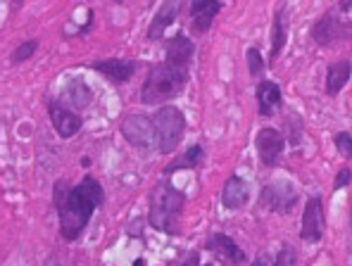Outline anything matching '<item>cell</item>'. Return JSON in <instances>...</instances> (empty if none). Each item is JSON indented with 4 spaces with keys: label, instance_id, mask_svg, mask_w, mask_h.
<instances>
[{
    "label": "cell",
    "instance_id": "cell-1",
    "mask_svg": "<svg viewBox=\"0 0 352 266\" xmlns=\"http://www.w3.org/2000/svg\"><path fill=\"white\" fill-rule=\"evenodd\" d=\"M102 202V188L96 179L86 176L79 186L67 188L65 181L55 186V205L60 210L62 238L74 240L81 236L86 223L91 221L93 210Z\"/></svg>",
    "mask_w": 352,
    "mask_h": 266
},
{
    "label": "cell",
    "instance_id": "cell-2",
    "mask_svg": "<svg viewBox=\"0 0 352 266\" xmlns=\"http://www.w3.org/2000/svg\"><path fill=\"white\" fill-rule=\"evenodd\" d=\"M188 67L190 62H181L174 57H167V62L162 65H155L141 88V100L146 105H160V102L176 98L186 88Z\"/></svg>",
    "mask_w": 352,
    "mask_h": 266
},
{
    "label": "cell",
    "instance_id": "cell-3",
    "mask_svg": "<svg viewBox=\"0 0 352 266\" xmlns=\"http://www.w3.org/2000/svg\"><path fill=\"white\" fill-rule=\"evenodd\" d=\"M186 197L172 184H162L150 195V223L164 233H179V217L184 212Z\"/></svg>",
    "mask_w": 352,
    "mask_h": 266
},
{
    "label": "cell",
    "instance_id": "cell-4",
    "mask_svg": "<svg viewBox=\"0 0 352 266\" xmlns=\"http://www.w3.org/2000/svg\"><path fill=\"white\" fill-rule=\"evenodd\" d=\"M153 126H155V135H157L160 150L164 155H169L179 148L181 135H184L186 129V119L176 107H162L153 117Z\"/></svg>",
    "mask_w": 352,
    "mask_h": 266
},
{
    "label": "cell",
    "instance_id": "cell-5",
    "mask_svg": "<svg viewBox=\"0 0 352 266\" xmlns=\"http://www.w3.org/2000/svg\"><path fill=\"white\" fill-rule=\"evenodd\" d=\"M122 133L133 148H141V150H150V148H155V143H157L153 119L143 117V114H131V117L124 119Z\"/></svg>",
    "mask_w": 352,
    "mask_h": 266
},
{
    "label": "cell",
    "instance_id": "cell-6",
    "mask_svg": "<svg viewBox=\"0 0 352 266\" xmlns=\"http://www.w3.org/2000/svg\"><path fill=\"white\" fill-rule=\"evenodd\" d=\"M295 200H298V190L288 181H274L262 190V205L272 212H291Z\"/></svg>",
    "mask_w": 352,
    "mask_h": 266
},
{
    "label": "cell",
    "instance_id": "cell-7",
    "mask_svg": "<svg viewBox=\"0 0 352 266\" xmlns=\"http://www.w3.org/2000/svg\"><path fill=\"white\" fill-rule=\"evenodd\" d=\"M257 155H260L262 164L267 166H276L278 159H281L283 153V135L276 131V129H262L257 133Z\"/></svg>",
    "mask_w": 352,
    "mask_h": 266
},
{
    "label": "cell",
    "instance_id": "cell-8",
    "mask_svg": "<svg viewBox=\"0 0 352 266\" xmlns=\"http://www.w3.org/2000/svg\"><path fill=\"white\" fill-rule=\"evenodd\" d=\"M324 236V210L319 197H309L302 214V240L317 243Z\"/></svg>",
    "mask_w": 352,
    "mask_h": 266
},
{
    "label": "cell",
    "instance_id": "cell-9",
    "mask_svg": "<svg viewBox=\"0 0 352 266\" xmlns=\"http://www.w3.org/2000/svg\"><path fill=\"white\" fill-rule=\"evenodd\" d=\"M50 119H53V126L62 138H72L74 133H79L81 129V117L74 114L69 107H62L60 102L50 105Z\"/></svg>",
    "mask_w": 352,
    "mask_h": 266
},
{
    "label": "cell",
    "instance_id": "cell-10",
    "mask_svg": "<svg viewBox=\"0 0 352 266\" xmlns=\"http://www.w3.org/2000/svg\"><path fill=\"white\" fill-rule=\"evenodd\" d=\"M179 8H181V0H164L162 8L157 10L153 24H150V29H148V38L150 41H160V38H162L164 31H167L174 24L176 14H179Z\"/></svg>",
    "mask_w": 352,
    "mask_h": 266
},
{
    "label": "cell",
    "instance_id": "cell-11",
    "mask_svg": "<svg viewBox=\"0 0 352 266\" xmlns=\"http://www.w3.org/2000/svg\"><path fill=\"white\" fill-rule=\"evenodd\" d=\"M207 250L210 252H214L217 257H221L224 262L229 264H243L245 262V252H243L241 247L231 240L229 236H224V233H217V236H212L207 240Z\"/></svg>",
    "mask_w": 352,
    "mask_h": 266
},
{
    "label": "cell",
    "instance_id": "cell-12",
    "mask_svg": "<svg viewBox=\"0 0 352 266\" xmlns=\"http://www.w3.org/2000/svg\"><path fill=\"white\" fill-rule=\"evenodd\" d=\"M93 96H91V88L86 86L84 79H72L65 86L60 96V105L62 107H74V109H84L91 105Z\"/></svg>",
    "mask_w": 352,
    "mask_h": 266
},
{
    "label": "cell",
    "instance_id": "cell-13",
    "mask_svg": "<svg viewBox=\"0 0 352 266\" xmlns=\"http://www.w3.org/2000/svg\"><path fill=\"white\" fill-rule=\"evenodd\" d=\"M250 197V190H248V184L238 176H231L226 181L224 190H221V202H224L226 210H241L243 205L248 202Z\"/></svg>",
    "mask_w": 352,
    "mask_h": 266
},
{
    "label": "cell",
    "instance_id": "cell-14",
    "mask_svg": "<svg viewBox=\"0 0 352 266\" xmlns=\"http://www.w3.org/2000/svg\"><path fill=\"white\" fill-rule=\"evenodd\" d=\"M348 34H350L348 24H340L338 19H333V14H326L324 19H319L317 27H314V41L324 45L336 38H348Z\"/></svg>",
    "mask_w": 352,
    "mask_h": 266
},
{
    "label": "cell",
    "instance_id": "cell-15",
    "mask_svg": "<svg viewBox=\"0 0 352 266\" xmlns=\"http://www.w3.org/2000/svg\"><path fill=\"white\" fill-rule=\"evenodd\" d=\"M219 12V0H193L190 3V17H193L195 31H207L212 19Z\"/></svg>",
    "mask_w": 352,
    "mask_h": 266
},
{
    "label": "cell",
    "instance_id": "cell-16",
    "mask_svg": "<svg viewBox=\"0 0 352 266\" xmlns=\"http://www.w3.org/2000/svg\"><path fill=\"white\" fill-rule=\"evenodd\" d=\"M93 69H98L100 74L110 76L112 81L124 83L133 76V71H136V62L133 60H107V62H96Z\"/></svg>",
    "mask_w": 352,
    "mask_h": 266
},
{
    "label": "cell",
    "instance_id": "cell-17",
    "mask_svg": "<svg viewBox=\"0 0 352 266\" xmlns=\"http://www.w3.org/2000/svg\"><path fill=\"white\" fill-rule=\"evenodd\" d=\"M257 102L262 117H274V112L281 107V88L274 81H262L257 86Z\"/></svg>",
    "mask_w": 352,
    "mask_h": 266
},
{
    "label": "cell",
    "instance_id": "cell-18",
    "mask_svg": "<svg viewBox=\"0 0 352 266\" xmlns=\"http://www.w3.org/2000/svg\"><path fill=\"white\" fill-rule=\"evenodd\" d=\"M348 79H350L348 60H340V62H336V65H331L329 74H326V91H329V96H336V93L348 83Z\"/></svg>",
    "mask_w": 352,
    "mask_h": 266
},
{
    "label": "cell",
    "instance_id": "cell-19",
    "mask_svg": "<svg viewBox=\"0 0 352 266\" xmlns=\"http://www.w3.org/2000/svg\"><path fill=\"white\" fill-rule=\"evenodd\" d=\"M193 43H190L188 36L181 31L176 34L172 41L167 43V57H174V60H181V62H190L193 60Z\"/></svg>",
    "mask_w": 352,
    "mask_h": 266
},
{
    "label": "cell",
    "instance_id": "cell-20",
    "mask_svg": "<svg viewBox=\"0 0 352 266\" xmlns=\"http://www.w3.org/2000/svg\"><path fill=\"white\" fill-rule=\"evenodd\" d=\"M203 153H205V150L200 148V145H193L188 153L181 155L179 159H174L172 164L164 169V174H174L176 169H198L200 162H203Z\"/></svg>",
    "mask_w": 352,
    "mask_h": 266
},
{
    "label": "cell",
    "instance_id": "cell-21",
    "mask_svg": "<svg viewBox=\"0 0 352 266\" xmlns=\"http://www.w3.org/2000/svg\"><path fill=\"white\" fill-rule=\"evenodd\" d=\"M283 45H286V24H283V12H276L274 17V36H272V60L281 55Z\"/></svg>",
    "mask_w": 352,
    "mask_h": 266
},
{
    "label": "cell",
    "instance_id": "cell-22",
    "mask_svg": "<svg viewBox=\"0 0 352 266\" xmlns=\"http://www.w3.org/2000/svg\"><path fill=\"white\" fill-rule=\"evenodd\" d=\"M272 266H295V250L291 245H283V247L278 250V254Z\"/></svg>",
    "mask_w": 352,
    "mask_h": 266
},
{
    "label": "cell",
    "instance_id": "cell-23",
    "mask_svg": "<svg viewBox=\"0 0 352 266\" xmlns=\"http://www.w3.org/2000/svg\"><path fill=\"white\" fill-rule=\"evenodd\" d=\"M248 65H250V74L252 76H260L262 69H264V62H262V55L257 48H250L248 50Z\"/></svg>",
    "mask_w": 352,
    "mask_h": 266
},
{
    "label": "cell",
    "instance_id": "cell-24",
    "mask_svg": "<svg viewBox=\"0 0 352 266\" xmlns=\"http://www.w3.org/2000/svg\"><path fill=\"white\" fill-rule=\"evenodd\" d=\"M36 45H38L36 41H27L24 45H19V48L12 53V62H24L27 57H31V53L36 50Z\"/></svg>",
    "mask_w": 352,
    "mask_h": 266
},
{
    "label": "cell",
    "instance_id": "cell-25",
    "mask_svg": "<svg viewBox=\"0 0 352 266\" xmlns=\"http://www.w3.org/2000/svg\"><path fill=\"white\" fill-rule=\"evenodd\" d=\"M336 145H338V150L345 155V157H350V155H352V138H350V133H338V135H336Z\"/></svg>",
    "mask_w": 352,
    "mask_h": 266
},
{
    "label": "cell",
    "instance_id": "cell-26",
    "mask_svg": "<svg viewBox=\"0 0 352 266\" xmlns=\"http://www.w3.org/2000/svg\"><path fill=\"white\" fill-rule=\"evenodd\" d=\"M350 184V169H343L338 174V179H336V188H343Z\"/></svg>",
    "mask_w": 352,
    "mask_h": 266
},
{
    "label": "cell",
    "instance_id": "cell-27",
    "mask_svg": "<svg viewBox=\"0 0 352 266\" xmlns=\"http://www.w3.org/2000/svg\"><path fill=\"white\" fill-rule=\"evenodd\" d=\"M255 266H269V257H257V262H255Z\"/></svg>",
    "mask_w": 352,
    "mask_h": 266
},
{
    "label": "cell",
    "instance_id": "cell-28",
    "mask_svg": "<svg viewBox=\"0 0 352 266\" xmlns=\"http://www.w3.org/2000/svg\"><path fill=\"white\" fill-rule=\"evenodd\" d=\"M340 8H343V12H350V0H340Z\"/></svg>",
    "mask_w": 352,
    "mask_h": 266
},
{
    "label": "cell",
    "instance_id": "cell-29",
    "mask_svg": "<svg viewBox=\"0 0 352 266\" xmlns=\"http://www.w3.org/2000/svg\"><path fill=\"white\" fill-rule=\"evenodd\" d=\"M117 3H124V0H117Z\"/></svg>",
    "mask_w": 352,
    "mask_h": 266
}]
</instances>
